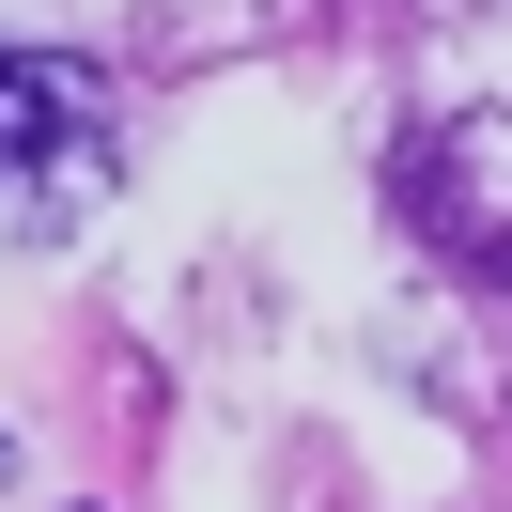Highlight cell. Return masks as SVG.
<instances>
[{
  "instance_id": "1",
  "label": "cell",
  "mask_w": 512,
  "mask_h": 512,
  "mask_svg": "<svg viewBox=\"0 0 512 512\" xmlns=\"http://www.w3.org/2000/svg\"><path fill=\"white\" fill-rule=\"evenodd\" d=\"M78 125H94V94H78L63 63H16V47H0V187H16L32 156H63Z\"/></svg>"
}]
</instances>
